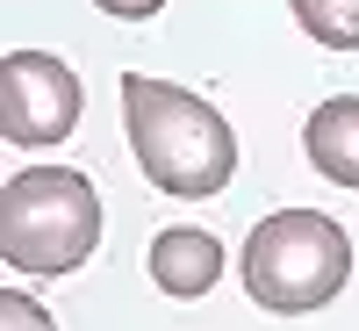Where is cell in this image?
I'll return each instance as SVG.
<instances>
[{"label": "cell", "instance_id": "7", "mask_svg": "<svg viewBox=\"0 0 359 331\" xmlns=\"http://www.w3.org/2000/svg\"><path fill=\"white\" fill-rule=\"evenodd\" d=\"M323 51H359V0H287Z\"/></svg>", "mask_w": 359, "mask_h": 331}, {"label": "cell", "instance_id": "4", "mask_svg": "<svg viewBox=\"0 0 359 331\" xmlns=\"http://www.w3.org/2000/svg\"><path fill=\"white\" fill-rule=\"evenodd\" d=\"M79 72L65 65V58L50 51H15L8 65H0V137L8 144H65L79 130Z\"/></svg>", "mask_w": 359, "mask_h": 331}, {"label": "cell", "instance_id": "3", "mask_svg": "<svg viewBox=\"0 0 359 331\" xmlns=\"http://www.w3.org/2000/svg\"><path fill=\"white\" fill-rule=\"evenodd\" d=\"M352 274V238L323 209H280L245 238V295L273 317L323 310Z\"/></svg>", "mask_w": 359, "mask_h": 331}, {"label": "cell", "instance_id": "1", "mask_svg": "<svg viewBox=\"0 0 359 331\" xmlns=\"http://www.w3.org/2000/svg\"><path fill=\"white\" fill-rule=\"evenodd\" d=\"M123 130H130V152L144 166V180L165 195H223L230 173H237V137L201 94L151 72H123Z\"/></svg>", "mask_w": 359, "mask_h": 331}, {"label": "cell", "instance_id": "8", "mask_svg": "<svg viewBox=\"0 0 359 331\" xmlns=\"http://www.w3.org/2000/svg\"><path fill=\"white\" fill-rule=\"evenodd\" d=\"M0 331H57V324H50V310L36 303V295L0 288Z\"/></svg>", "mask_w": 359, "mask_h": 331}, {"label": "cell", "instance_id": "5", "mask_svg": "<svg viewBox=\"0 0 359 331\" xmlns=\"http://www.w3.org/2000/svg\"><path fill=\"white\" fill-rule=\"evenodd\" d=\"M144 266H151V281H158L165 295L194 303V295H208V288H216V274H223V238H216V231H194V223L158 231Z\"/></svg>", "mask_w": 359, "mask_h": 331}, {"label": "cell", "instance_id": "9", "mask_svg": "<svg viewBox=\"0 0 359 331\" xmlns=\"http://www.w3.org/2000/svg\"><path fill=\"white\" fill-rule=\"evenodd\" d=\"M94 8H108L115 22H151V15L165 8V0H94Z\"/></svg>", "mask_w": 359, "mask_h": 331}, {"label": "cell", "instance_id": "2", "mask_svg": "<svg viewBox=\"0 0 359 331\" xmlns=\"http://www.w3.org/2000/svg\"><path fill=\"white\" fill-rule=\"evenodd\" d=\"M101 245V195L72 166H29L0 188V259L29 281H57Z\"/></svg>", "mask_w": 359, "mask_h": 331}, {"label": "cell", "instance_id": "6", "mask_svg": "<svg viewBox=\"0 0 359 331\" xmlns=\"http://www.w3.org/2000/svg\"><path fill=\"white\" fill-rule=\"evenodd\" d=\"M302 152L323 180L359 195V94H331L309 123H302Z\"/></svg>", "mask_w": 359, "mask_h": 331}]
</instances>
